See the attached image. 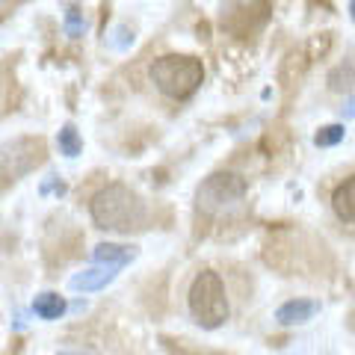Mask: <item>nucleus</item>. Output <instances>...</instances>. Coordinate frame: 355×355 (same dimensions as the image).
Wrapping results in <instances>:
<instances>
[{
  "label": "nucleus",
  "instance_id": "nucleus-2",
  "mask_svg": "<svg viewBox=\"0 0 355 355\" xmlns=\"http://www.w3.org/2000/svg\"><path fill=\"white\" fill-rule=\"evenodd\" d=\"M187 308L202 329H219L231 314L228 293L222 275L214 270H202L187 291Z\"/></svg>",
  "mask_w": 355,
  "mask_h": 355
},
{
  "label": "nucleus",
  "instance_id": "nucleus-14",
  "mask_svg": "<svg viewBox=\"0 0 355 355\" xmlns=\"http://www.w3.org/2000/svg\"><path fill=\"white\" fill-rule=\"evenodd\" d=\"M62 27H65V33H69L71 39H80V36H83V30H86V21H83V15L71 6L69 12H65V18H62Z\"/></svg>",
  "mask_w": 355,
  "mask_h": 355
},
{
  "label": "nucleus",
  "instance_id": "nucleus-5",
  "mask_svg": "<svg viewBox=\"0 0 355 355\" xmlns=\"http://www.w3.org/2000/svg\"><path fill=\"white\" fill-rule=\"evenodd\" d=\"M222 27L234 36H252L258 33L266 18H270V3L266 0H225L219 9Z\"/></svg>",
  "mask_w": 355,
  "mask_h": 355
},
{
  "label": "nucleus",
  "instance_id": "nucleus-10",
  "mask_svg": "<svg viewBox=\"0 0 355 355\" xmlns=\"http://www.w3.org/2000/svg\"><path fill=\"white\" fill-rule=\"evenodd\" d=\"M65 311H69L65 299L60 293H53V291H44V293H39L36 299H33V314H36L39 320H44V323H53V320L65 317Z\"/></svg>",
  "mask_w": 355,
  "mask_h": 355
},
{
  "label": "nucleus",
  "instance_id": "nucleus-3",
  "mask_svg": "<svg viewBox=\"0 0 355 355\" xmlns=\"http://www.w3.org/2000/svg\"><path fill=\"white\" fill-rule=\"evenodd\" d=\"M205 80L202 60L187 57V53H166L151 65V83L172 101H187Z\"/></svg>",
  "mask_w": 355,
  "mask_h": 355
},
{
  "label": "nucleus",
  "instance_id": "nucleus-4",
  "mask_svg": "<svg viewBox=\"0 0 355 355\" xmlns=\"http://www.w3.org/2000/svg\"><path fill=\"white\" fill-rule=\"evenodd\" d=\"M246 196V181L234 172H214L210 178H205L196 190V202L205 214H216V210H225L231 205H237L240 198Z\"/></svg>",
  "mask_w": 355,
  "mask_h": 355
},
{
  "label": "nucleus",
  "instance_id": "nucleus-12",
  "mask_svg": "<svg viewBox=\"0 0 355 355\" xmlns=\"http://www.w3.org/2000/svg\"><path fill=\"white\" fill-rule=\"evenodd\" d=\"M57 148H60V154H65V157H80L83 139H80V130H77L71 121L60 128V133H57Z\"/></svg>",
  "mask_w": 355,
  "mask_h": 355
},
{
  "label": "nucleus",
  "instance_id": "nucleus-6",
  "mask_svg": "<svg viewBox=\"0 0 355 355\" xmlns=\"http://www.w3.org/2000/svg\"><path fill=\"white\" fill-rule=\"evenodd\" d=\"M44 157V146L42 139H15L9 142V146L0 148V175L6 178V181H18L21 175H27L33 166H39Z\"/></svg>",
  "mask_w": 355,
  "mask_h": 355
},
{
  "label": "nucleus",
  "instance_id": "nucleus-15",
  "mask_svg": "<svg viewBox=\"0 0 355 355\" xmlns=\"http://www.w3.org/2000/svg\"><path fill=\"white\" fill-rule=\"evenodd\" d=\"M57 355H80V352H57Z\"/></svg>",
  "mask_w": 355,
  "mask_h": 355
},
{
  "label": "nucleus",
  "instance_id": "nucleus-9",
  "mask_svg": "<svg viewBox=\"0 0 355 355\" xmlns=\"http://www.w3.org/2000/svg\"><path fill=\"white\" fill-rule=\"evenodd\" d=\"M137 258V246H121V243H98L92 249V261L95 263H107V266H128Z\"/></svg>",
  "mask_w": 355,
  "mask_h": 355
},
{
  "label": "nucleus",
  "instance_id": "nucleus-11",
  "mask_svg": "<svg viewBox=\"0 0 355 355\" xmlns=\"http://www.w3.org/2000/svg\"><path fill=\"white\" fill-rule=\"evenodd\" d=\"M331 207H335L338 219L347 222V225L355 219V181L352 178H347V181L335 190V196H331Z\"/></svg>",
  "mask_w": 355,
  "mask_h": 355
},
{
  "label": "nucleus",
  "instance_id": "nucleus-8",
  "mask_svg": "<svg viewBox=\"0 0 355 355\" xmlns=\"http://www.w3.org/2000/svg\"><path fill=\"white\" fill-rule=\"evenodd\" d=\"M317 311L320 305L314 299H287L284 305L275 308V320H279V326H305L317 317Z\"/></svg>",
  "mask_w": 355,
  "mask_h": 355
},
{
  "label": "nucleus",
  "instance_id": "nucleus-1",
  "mask_svg": "<svg viewBox=\"0 0 355 355\" xmlns=\"http://www.w3.org/2000/svg\"><path fill=\"white\" fill-rule=\"evenodd\" d=\"M95 225L101 231H113V234H130V231L146 228L148 207L142 202L139 193H133L125 184H110L98 190L89 205Z\"/></svg>",
  "mask_w": 355,
  "mask_h": 355
},
{
  "label": "nucleus",
  "instance_id": "nucleus-13",
  "mask_svg": "<svg viewBox=\"0 0 355 355\" xmlns=\"http://www.w3.org/2000/svg\"><path fill=\"white\" fill-rule=\"evenodd\" d=\"M343 137H347V125H326L314 133V146L331 148V146H338V142H343Z\"/></svg>",
  "mask_w": 355,
  "mask_h": 355
},
{
  "label": "nucleus",
  "instance_id": "nucleus-7",
  "mask_svg": "<svg viewBox=\"0 0 355 355\" xmlns=\"http://www.w3.org/2000/svg\"><path fill=\"white\" fill-rule=\"evenodd\" d=\"M116 275H119V266L95 263V266H89V270L74 272L69 279V287L74 293H98V291H104L107 284H113Z\"/></svg>",
  "mask_w": 355,
  "mask_h": 355
}]
</instances>
